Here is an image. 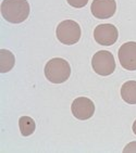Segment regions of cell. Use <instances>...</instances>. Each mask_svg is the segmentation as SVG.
<instances>
[{
	"label": "cell",
	"instance_id": "obj_5",
	"mask_svg": "<svg viewBox=\"0 0 136 153\" xmlns=\"http://www.w3.org/2000/svg\"><path fill=\"white\" fill-rule=\"evenodd\" d=\"M94 38L99 45L112 46L119 38L118 28L112 24H100L95 28Z\"/></svg>",
	"mask_w": 136,
	"mask_h": 153
},
{
	"label": "cell",
	"instance_id": "obj_1",
	"mask_svg": "<svg viewBox=\"0 0 136 153\" xmlns=\"http://www.w3.org/2000/svg\"><path fill=\"white\" fill-rule=\"evenodd\" d=\"M30 4L27 0H3L1 3V14L9 23L19 24L30 15Z\"/></svg>",
	"mask_w": 136,
	"mask_h": 153
},
{
	"label": "cell",
	"instance_id": "obj_13",
	"mask_svg": "<svg viewBox=\"0 0 136 153\" xmlns=\"http://www.w3.org/2000/svg\"><path fill=\"white\" fill-rule=\"evenodd\" d=\"M124 153H129V152H136V141L134 142H130V143L127 144L126 147L124 148V150H123Z\"/></svg>",
	"mask_w": 136,
	"mask_h": 153
},
{
	"label": "cell",
	"instance_id": "obj_14",
	"mask_svg": "<svg viewBox=\"0 0 136 153\" xmlns=\"http://www.w3.org/2000/svg\"><path fill=\"white\" fill-rule=\"evenodd\" d=\"M133 131H134V134L136 135V121L134 122V124H133Z\"/></svg>",
	"mask_w": 136,
	"mask_h": 153
},
{
	"label": "cell",
	"instance_id": "obj_10",
	"mask_svg": "<svg viewBox=\"0 0 136 153\" xmlns=\"http://www.w3.org/2000/svg\"><path fill=\"white\" fill-rule=\"evenodd\" d=\"M15 64V58L13 53L10 52L9 50L1 49L0 50V72L1 73H7Z\"/></svg>",
	"mask_w": 136,
	"mask_h": 153
},
{
	"label": "cell",
	"instance_id": "obj_4",
	"mask_svg": "<svg viewBox=\"0 0 136 153\" xmlns=\"http://www.w3.org/2000/svg\"><path fill=\"white\" fill-rule=\"evenodd\" d=\"M92 66L95 73L101 76H108L114 72L115 61L111 52L107 50H100L93 56Z\"/></svg>",
	"mask_w": 136,
	"mask_h": 153
},
{
	"label": "cell",
	"instance_id": "obj_7",
	"mask_svg": "<svg viewBox=\"0 0 136 153\" xmlns=\"http://www.w3.org/2000/svg\"><path fill=\"white\" fill-rule=\"evenodd\" d=\"M71 111L72 114L74 115V117H76L77 120H81V121H85V120H88L94 115L95 104L90 99L86 97L76 98L72 102Z\"/></svg>",
	"mask_w": 136,
	"mask_h": 153
},
{
	"label": "cell",
	"instance_id": "obj_9",
	"mask_svg": "<svg viewBox=\"0 0 136 153\" xmlns=\"http://www.w3.org/2000/svg\"><path fill=\"white\" fill-rule=\"evenodd\" d=\"M121 97L129 104H136V80H129L122 85Z\"/></svg>",
	"mask_w": 136,
	"mask_h": 153
},
{
	"label": "cell",
	"instance_id": "obj_6",
	"mask_svg": "<svg viewBox=\"0 0 136 153\" xmlns=\"http://www.w3.org/2000/svg\"><path fill=\"white\" fill-rule=\"evenodd\" d=\"M119 61L123 68L127 71H136V42L127 41L123 44L118 52Z\"/></svg>",
	"mask_w": 136,
	"mask_h": 153
},
{
	"label": "cell",
	"instance_id": "obj_2",
	"mask_svg": "<svg viewBox=\"0 0 136 153\" xmlns=\"http://www.w3.org/2000/svg\"><path fill=\"white\" fill-rule=\"evenodd\" d=\"M45 76L52 84H62L71 75V66L62 58H53L45 65Z\"/></svg>",
	"mask_w": 136,
	"mask_h": 153
},
{
	"label": "cell",
	"instance_id": "obj_3",
	"mask_svg": "<svg viewBox=\"0 0 136 153\" xmlns=\"http://www.w3.org/2000/svg\"><path fill=\"white\" fill-rule=\"evenodd\" d=\"M56 35L58 40L63 45H71L76 44L81 38V27L78 23L72 20L62 21L57 26Z\"/></svg>",
	"mask_w": 136,
	"mask_h": 153
},
{
	"label": "cell",
	"instance_id": "obj_12",
	"mask_svg": "<svg viewBox=\"0 0 136 153\" xmlns=\"http://www.w3.org/2000/svg\"><path fill=\"white\" fill-rule=\"evenodd\" d=\"M67 1L73 8H83L88 2V0H67Z\"/></svg>",
	"mask_w": 136,
	"mask_h": 153
},
{
	"label": "cell",
	"instance_id": "obj_11",
	"mask_svg": "<svg viewBox=\"0 0 136 153\" xmlns=\"http://www.w3.org/2000/svg\"><path fill=\"white\" fill-rule=\"evenodd\" d=\"M19 126H20V130L21 134L25 137L32 135L36 129V124L32 117L30 116H22L19 120Z\"/></svg>",
	"mask_w": 136,
	"mask_h": 153
},
{
	"label": "cell",
	"instance_id": "obj_8",
	"mask_svg": "<svg viewBox=\"0 0 136 153\" xmlns=\"http://www.w3.org/2000/svg\"><path fill=\"white\" fill-rule=\"evenodd\" d=\"M117 10V2L115 0H93L90 11L96 19L112 18Z\"/></svg>",
	"mask_w": 136,
	"mask_h": 153
}]
</instances>
